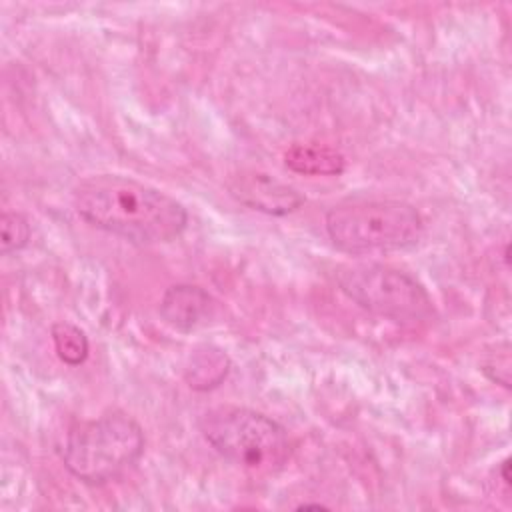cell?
Returning a JSON list of instances; mask_svg holds the SVG:
<instances>
[{
  "instance_id": "1",
  "label": "cell",
  "mask_w": 512,
  "mask_h": 512,
  "mask_svg": "<svg viewBox=\"0 0 512 512\" xmlns=\"http://www.w3.org/2000/svg\"><path fill=\"white\" fill-rule=\"evenodd\" d=\"M74 208L88 224L134 244L178 238L188 222L184 206L158 188L120 174H98L74 190Z\"/></svg>"
},
{
  "instance_id": "2",
  "label": "cell",
  "mask_w": 512,
  "mask_h": 512,
  "mask_svg": "<svg viewBox=\"0 0 512 512\" xmlns=\"http://www.w3.org/2000/svg\"><path fill=\"white\" fill-rule=\"evenodd\" d=\"M326 232L338 250L368 256L414 246L422 238L424 222L402 200H348L326 212Z\"/></svg>"
},
{
  "instance_id": "3",
  "label": "cell",
  "mask_w": 512,
  "mask_h": 512,
  "mask_svg": "<svg viewBox=\"0 0 512 512\" xmlns=\"http://www.w3.org/2000/svg\"><path fill=\"white\" fill-rule=\"evenodd\" d=\"M144 452L140 424L120 412L72 424L62 450L66 470L86 484H106L130 470Z\"/></svg>"
},
{
  "instance_id": "4",
  "label": "cell",
  "mask_w": 512,
  "mask_h": 512,
  "mask_svg": "<svg viewBox=\"0 0 512 512\" xmlns=\"http://www.w3.org/2000/svg\"><path fill=\"white\" fill-rule=\"evenodd\" d=\"M204 440L226 460L256 472H276L290 458L282 424L242 406H214L198 420Z\"/></svg>"
},
{
  "instance_id": "5",
  "label": "cell",
  "mask_w": 512,
  "mask_h": 512,
  "mask_svg": "<svg viewBox=\"0 0 512 512\" xmlns=\"http://www.w3.org/2000/svg\"><path fill=\"white\" fill-rule=\"evenodd\" d=\"M340 290L360 308L392 322L416 324L434 314L426 288L408 272L384 264H344L336 270Z\"/></svg>"
},
{
  "instance_id": "6",
  "label": "cell",
  "mask_w": 512,
  "mask_h": 512,
  "mask_svg": "<svg viewBox=\"0 0 512 512\" xmlns=\"http://www.w3.org/2000/svg\"><path fill=\"white\" fill-rule=\"evenodd\" d=\"M228 190L244 206L270 216H286L304 204V196L296 188L262 172L232 176Z\"/></svg>"
},
{
  "instance_id": "7",
  "label": "cell",
  "mask_w": 512,
  "mask_h": 512,
  "mask_svg": "<svg viewBox=\"0 0 512 512\" xmlns=\"http://www.w3.org/2000/svg\"><path fill=\"white\" fill-rule=\"evenodd\" d=\"M158 312L170 328L192 332L208 322L214 312V300L200 286L174 284L164 292Z\"/></svg>"
},
{
  "instance_id": "8",
  "label": "cell",
  "mask_w": 512,
  "mask_h": 512,
  "mask_svg": "<svg viewBox=\"0 0 512 512\" xmlns=\"http://www.w3.org/2000/svg\"><path fill=\"white\" fill-rule=\"evenodd\" d=\"M230 372L228 354L214 344H200L190 350L184 364V380L192 390L206 392L220 386Z\"/></svg>"
},
{
  "instance_id": "9",
  "label": "cell",
  "mask_w": 512,
  "mask_h": 512,
  "mask_svg": "<svg viewBox=\"0 0 512 512\" xmlns=\"http://www.w3.org/2000/svg\"><path fill=\"white\" fill-rule=\"evenodd\" d=\"M284 164L304 176H338L346 168V158L330 146L292 144L284 152Z\"/></svg>"
},
{
  "instance_id": "10",
  "label": "cell",
  "mask_w": 512,
  "mask_h": 512,
  "mask_svg": "<svg viewBox=\"0 0 512 512\" xmlns=\"http://www.w3.org/2000/svg\"><path fill=\"white\" fill-rule=\"evenodd\" d=\"M52 342L56 348V354L62 362L70 366H78L88 358V338L84 330H80L72 322H54L50 328Z\"/></svg>"
},
{
  "instance_id": "11",
  "label": "cell",
  "mask_w": 512,
  "mask_h": 512,
  "mask_svg": "<svg viewBox=\"0 0 512 512\" xmlns=\"http://www.w3.org/2000/svg\"><path fill=\"white\" fill-rule=\"evenodd\" d=\"M510 354V344L504 340L488 346L480 360V370L484 376L504 388H510Z\"/></svg>"
},
{
  "instance_id": "12",
  "label": "cell",
  "mask_w": 512,
  "mask_h": 512,
  "mask_svg": "<svg viewBox=\"0 0 512 512\" xmlns=\"http://www.w3.org/2000/svg\"><path fill=\"white\" fill-rule=\"evenodd\" d=\"M0 230H2V254H12L22 250L28 240H30V224L26 216L20 212H2L0 220Z\"/></svg>"
},
{
  "instance_id": "13",
  "label": "cell",
  "mask_w": 512,
  "mask_h": 512,
  "mask_svg": "<svg viewBox=\"0 0 512 512\" xmlns=\"http://www.w3.org/2000/svg\"><path fill=\"white\" fill-rule=\"evenodd\" d=\"M508 468H510V458H504V462L500 464V472H502V480H504V484H510V474H508Z\"/></svg>"
},
{
  "instance_id": "14",
  "label": "cell",
  "mask_w": 512,
  "mask_h": 512,
  "mask_svg": "<svg viewBox=\"0 0 512 512\" xmlns=\"http://www.w3.org/2000/svg\"><path fill=\"white\" fill-rule=\"evenodd\" d=\"M310 508H316V510H324L326 506L324 504H300L298 510H310Z\"/></svg>"
}]
</instances>
